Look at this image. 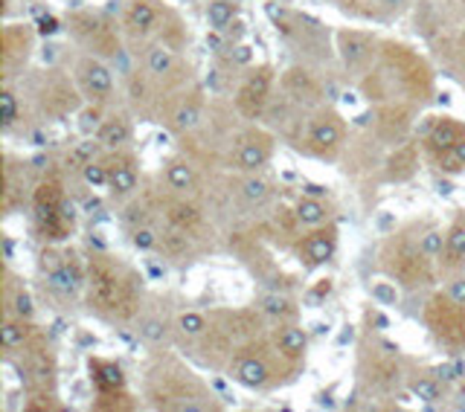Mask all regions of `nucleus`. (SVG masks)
<instances>
[{
  "label": "nucleus",
  "instance_id": "nucleus-1",
  "mask_svg": "<svg viewBox=\"0 0 465 412\" xmlns=\"http://www.w3.org/2000/svg\"><path fill=\"white\" fill-rule=\"evenodd\" d=\"M268 85H271V70H256L251 79L244 81V88L239 90V108L247 117H256L265 105V96H268Z\"/></svg>",
  "mask_w": 465,
  "mask_h": 412
},
{
  "label": "nucleus",
  "instance_id": "nucleus-2",
  "mask_svg": "<svg viewBox=\"0 0 465 412\" xmlns=\"http://www.w3.org/2000/svg\"><path fill=\"white\" fill-rule=\"evenodd\" d=\"M79 73H81V85H85V90L93 99H108L111 96L113 79H111L105 64H99L93 58H85V61H81V67H79Z\"/></svg>",
  "mask_w": 465,
  "mask_h": 412
},
{
  "label": "nucleus",
  "instance_id": "nucleus-3",
  "mask_svg": "<svg viewBox=\"0 0 465 412\" xmlns=\"http://www.w3.org/2000/svg\"><path fill=\"white\" fill-rule=\"evenodd\" d=\"M340 56L346 61V67H358V64L370 56V38L367 35H358V32H346V35H340Z\"/></svg>",
  "mask_w": 465,
  "mask_h": 412
},
{
  "label": "nucleus",
  "instance_id": "nucleus-4",
  "mask_svg": "<svg viewBox=\"0 0 465 412\" xmlns=\"http://www.w3.org/2000/svg\"><path fill=\"white\" fill-rule=\"evenodd\" d=\"M108 186H111L113 192H120V195L131 192V189L137 186V174H134V169H131L125 160H120V163H108Z\"/></svg>",
  "mask_w": 465,
  "mask_h": 412
},
{
  "label": "nucleus",
  "instance_id": "nucleus-5",
  "mask_svg": "<svg viewBox=\"0 0 465 412\" xmlns=\"http://www.w3.org/2000/svg\"><path fill=\"white\" fill-rule=\"evenodd\" d=\"M306 256H308V261H314V265L329 261L331 256H335V236L331 233H314L306 241Z\"/></svg>",
  "mask_w": 465,
  "mask_h": 412
},
{
  "label": "nucleus",
  "instance_id": "nucleus-6",
  "mask_svg": "<svg viewBox=\"0 0 465 412\" xmlns=\"http://www.w3.org/2000/svg\"><path fill=\"white\" fill-rule=\"evenodd\" d=\"M236 163H239V169H244V172H256V169H262L265 163H268V148H265L262 142H244L239 148Z\"/></svg>",
  "mask_w": 465,
  "mask_h": 412
},
{
  "label": "nucleus",
  "instance_id": "nucleus-7",
  "mask_svg": "<svg viewBox=\"0 0 465 412\" xmlns=\"http://www.w3.org/2000/svg\"><path fill=\"white\" fill-rule=\"evenodd\" d=\"M99 142L108 145V148H116V145H125L128 137H131V128L125 120H108L102 128H99Z\"/></svg>",
  "mask_w": 465,
  "mask_h": 412
},
{
  "label": "nucleus",
  "instance_id": "nucleus-8",
  "mask_svg": "<svg viewBox=\"0 0 465 412\" xmlns=\"http://www.w3.org/2000/svg\"><path fill=\"white\" fill-rule=\"evenodd\" d=\"M47 285L53 288L58 296H76V290H79V276H76L70 267H56V270H49Z\"/></svg>",
  "mask_w": 465,
  "mask_h": 412
},
{
  "label": "nucleus",
  "instance_id": "nucleus-9",
  "mask_svg": "<svg viewBox=\"0 0 465 412\" xmlns=\"http://www.w3.org/2000/svg\"><path fill=\"white\" fill-rule=\"evenodd\" d=\"M236 377L244 386L256 389V386L268 384V369H265L262 360H244V363H239V369H236Z\"/></svg>",
  "mask_w": 465,
  "mask_h": 412
},
{
  "label": "nucleus",
  "instance_id": "nucleus-10",
  "mask_svg": "<svg viewBox=\"0 0 465 412\" xmlns=\"http://www.w3.org/2000/svg\"><path fill=\"white\" fill-rule=\"evenodd\" d=\"M297 218H300L303 224H308V226H317L329 218V212H326L320 197H303V201L297 204Z\"/></svg>",
  "mask_w": 465,
  "mask_h": 412
},
{
  "label": "nucleus",
  "instance_id": "nucleus-11",
  "mask_svg": "<svg viewBox=\"0 0 465 412\" xmlns=\"http://www.w3.org/2000/svg\"><path fill=\"white\" fill-rule=\"evenodd\" d=\"M125 18H128V26L145 32V29H152L157 24V9L152 3H145V0H140V3H134V6L128 9Z\"/></svg>",
  "mask_w": 465,
  "mask_h": 412
},
{
  "label": "nucleus",
  "instance_id": "nucleus-12",
  "mask_svg": "<svg viewBox=\"0 0 465 412\" xmlns=\"http://www.w3.org/2000/svg\"><path fill=\"white\" fill-rule=\"evenodd\" d=\"M311 142L317 148H335L340 142V128L329 120H320L311 125Z\"/></svg>",
  "mask_w": 465,
  "mask_h": 412
},
{
  "label": "nucleus",
  "instance_id": "nucleus-13",
  "mask_svg": "<svg viewBox=\"0 0 465 412\" xmlns=\"http://www.w3.org/2000/svg\"><path fill=\"white\" fill-rule=\"evenodd\" d=\"M279 349L285 352L288 357H300L306 352V334L300 331V328H294V325H285L279 331Z\"/></svg>",
  "mask_w": 465,
  "mask_h": 412
},
{
  "label": "nucleus",
  "instance_id": "nucleus-14",
  "mask_svg": "<svg viewBox=\"0 0 465 412\" xmlns=\"http://www.w3.org/2000/svg\"><path fill=\"white\" fill-rule=\"evenodd\" d=\"M172 64H175V56H172L169 47L157 44V47L148 49V70H152L155 76H166L172 70Z\"/></svg>",
  "mask_w": 465,
  "mask_h": 412
},
{
  "label": "nucleus",
  "instance_id": "nucleus-15",
  "mask_svg": "<svg viewBox=\"0 0 465 412\" xmlns=\"http://www.w3.org/2000/svg\"><path fill=\"white\" fill-rule=\"evenodd\" d=\"M207 21L212 29H224L230 21H232V3L230 0H210V6H207Z\"/></svg>",
  "mask_w": 465,
  "mask_h": 412
},
{
  "label": "nucleus",
  "instance_id": "nucleus-16",
  "mask_svg": "<svg viewBox=\"0 0 465 412\" xmlns=\"http://www.w3.org/2000/svg\"><path fill=\"white\" fill-rule=\"evenodd\" d=\"M166 180H169V186L172 189H192V183H195V172H192V166H187V163H172L169 166V172H166Z\"/></svg>",
  "mask_w": 465,
  "mask_h": 412
},
{
  "label": "nucleus",
  "instance_id": "nucleus-17",
  "mask_svg": "<svg viewBox=\"0 0 465 412\" xmlns=\"http://www.w3.org/2000/svg\"><path fill=\"white\" fill-rule=\"evenodd\" d=\"M459 140H462V137H459V128L451 125V122H439V125L434 128V134H430V142H434L436 148H442V151L454 148Z\"/></svg>",
  "mask_w": 465,
  "mask_h": 412
},
{
  "label": "nucleus",
  "instance_id": "nucleus-18",
  "mask_svg": "<svg viewBox=\"0 0 465 412\" xmlns=\"http://www.w3.org/2000/svg\"><path fill=\"white\" fill-rule=\"evenodd\" d=\"M262 311H265V314H271V317H288L291 314V302L285 299V296H279V293H268V296H262Z\"/></svg>",
  "mask_w": 465,
  "mask_h": 412
},
{
  "label": "nucleus",
  "instance_id": "nucleus-19",
  "mask_svg": "<svg viewBox=\"0 0 465 412\" xmlns=\"http://www.w3.org/2000/svg\"><path fill=\"white\" fill-rule=\"evenodd\" d=\"M242 195L251 204H262L265 197H268V183L259 180V177H251V180H244V183H242Z\"/></svg>",
  "mask_w": 465,
  "mask_h": 412
},
{
  "label": "nucleus",
  "instance_id": "nucleus-20",
  "mask_svg": "<svg viewBox=\"0 0 465 412\" xmlns=\"http://www.w3.org/2000/svg\"><path fill=\"white\" fill-rule=\"evenodd\" d=\"M178 328L184 331L187 337H198L207 328V322H204V317L201 314H195V311H189V314H180V320H178Z\"/></svg>",
  "mask_w": 465,
  "mask_h": 412
},
{
  "label": "nucleus",
  "instance_id": "nucleus-21",
  "mask_svg": "<svg viewBox=\"0 0 465 412\" xmlns=\"http://www.w3.org/2000/svg\"><path fill=\"white\" fill-rule=\"evenodd\" d=\"M410 392L416 395V398H422L425 404H436L439 401V386L434 381H425V377H422V381H413Z\"/></svg>",
  "mask_w": 465,
  "mask_h": 412
},
{
  "label": "nucleus",
  "instance_id": "nucleus-22",
  "mask_svg": "<svg viewBox=\"0 0 465 412\" xmlns=\"http://www.w3.org/2000/svg\"><path fill=\"white\" fill-rule=\"evenodd\" d=\"M26 337V328L18 325V322H6L3 328H0V343L6 345V349H15V345H21Z\"/></svg>",
  "mask_w": 465,
  "mask_h": 412
},
{
  "label": "nucleus",
  "instance_id": "nucleus-23",
  "mask_svg": "<svg viewBox=\"0 0 465 412\" xmlns=\"http://www.w3.org/2000/svg\"><path fill=\"white\" fill-rule=\"evenodd\" d=\"M198 120H201V110H198L195 105H187V108H180V110L175 113V125H178L180 131L195 128V125H198Z\"/></svg>",
  "mask_w": 465,
  "mask_h": 412
},
{
  "label": "nucleus",
  "instance_id": "nucleus-24",
  "mask_svg": "<svg viewBox=\"0 0 465 412\" xmlns=\"http://www.w3.org/2000/svg\"><path fill=\"white\" fill-rule=\"evenodd\" d=\"M85 180L93 186V189H99V186H105L108 183V166H99V163H85Z\"/></svg>",
  "mask_w": 465,
  "mask_h": 412
},
{
  "label": "nucleus",
  "instance_id": "nucleus-25",
  "mask_svg": "<svg viewBox=\"0 0 465 412\" xmlns=\"http://www.w3.org/2000/svg\"><path fill=\"white\" fill-rule=\"evenodd\" d=\"M0 113H3V125L9 128L15 120H18V102H15V96L9 90L0 93Z\"/></svg>",
  "mask_w": 465,
  "mask_h": 412
},
{
  "label": "nucleus",
  "instance_id": "nucleus-26",
  "mask_svg": "<svg viewBox=\"0 0 465 412\" xmlns=\"http://www.w3.org/2000/svg\"><path fill=\"white\" fill-rule=\"evenodd\" d=\"M140 334L148 340V343H160L166 337V325L160 320H143L140 322Z\"/></svg>",
  "mask_w": 465,
  "mask_h": 412
},
{
  "label": "nucleus",
  "instance_id": "nucleus-27",
  "mask_svg": "<svg viewBox=\"0 0 465 412\" xmlns=\"http://www.w3.org/2000/svg\"><path fill=\"white\" fill-rule=\"evenodd\" d=\"M172 221L180 224V226H195L198 224V212L192 206H187V204H178V206H172Z\"/></svg>",
  "mask_w": 465,
  "mask_h": 412
},
{
  "label": "nucleus",
  "instance_id": "nucleus-28",
  "mask_svg": "<svg viewBox=\"0 0 465 412\" xmlns=\"http://www.w3.org/2000/svg\"><path fill=\"white\" fill-rule=\"evenodd\" d=\"M12 308H15V314H18L21 320H29L32 314H36V305H32L29 299V293H15V299H12Z\"/></svg>",
  "mask_w": 465,
  "mask_h": 412
},
{
  "label": "nucleus",
  "instance_id": "nucleus-29",
  "mask_svg": "<svg viewBox=\"0 0 465 412\" xmlns=\"http://www.w3.org/2000/svg\"><path fill=\"white\" fill-rule=\"evenodd\" d=\"M448 250L457 258H465V226H457L451 236H448Z\"/></svg>",
  "mask_w": 465,
  "mask_h": 412
},
{
  "label": "nucleus",
  "instance_id": "nucleus-30",
  "mask_svg": "<svg viewBox=\"0 0 465 412\" xmlns=\"http://www.w3.org/2000/svg\"><path fill=\"white\" fill-rule=\"evenodd\" d=\"M422 253L425 256H439L442 253V236L439 233H427L422 238Z\"/></svg>",
  "mask_w": 465,
  "mask_h": 412
},
{
  "label": "nucleus",
  "instance_id": "nucleus-31",
  "mask_svg": "<svg viewBox=\"0 0 465 412\" xmlns=\"http://www.w3.org/2000/svg\"><path fill=\"white\" fill-rule=\"evenodd\" d=\"M372 296H375V299H381V302H390V305L398 302V293H395L390 285H384V282H378V285L372 288Z\"/></svg>",
  "mask_w": 465,
  "mask_h": 412
},
{
  "label": "nucleus",
  "instance_id": "nucleus-32",
  "mask_svg": "<svg viewBox=\"0 0 465 412\" xmlns=\"http://www.w3.org/2000/svg\"><path fill=\"white\" fill-rule=\"evenodd\" d=\"M155 233H152V229H137V233H134V247H137V250H152V247H155Z\"/></svg>",
  "mask_w": 465,
  "mask_h": 412
},
{
  "label": "nucleus",
  "instance_id": "nucleus-33",
  "mask_svg": "<svg viewBox=\"0 0 465 412\" xmlns=\"http://www.w3.org/2000/svg\"><path fill=\"white\" fill-rule=\"evenodd\" d=\"M96 154V142H81L76 151H73V160H85V163H90V157Z\"/></svg>",
  "mask_w": 465,
  "mask_h": 412
},
{
  "label": "nucleus",
  "instance_id": "nucleus-34",
  "mask_svg": "<svg viewBox=\"0 0 465 412\" xmlns=\"http://www.w3.org/2000/svg\"><path fill=\"white\" fill-rule=\"evenodd\" d=\"M451 299L465 305V279H454L451 282Z\"/></svg>",
  "mask_w": 465,
  "mask_h": 412
},
{
  "label": "nucleus",
  "instance_id": "nucleus-35",
  "mask_svg": "<svg viewBox=\"0 0 465 412\" xmlns=\"http://www.w3.org/2000/svg\"><path fill=\"white\" fill-rule=\"evenodd\" d=\"M303 192H306V197H326V186H320V183H306Z\"/></svg>",
  "mask_w": 465,
  "mask_h": 412
},
{
  "label": "nucleus",
  "instance_id": "nucleus-36",
  "mask_svg": "<svg viewBox=\"0 0 465 412\" xmlns=\"http://www.w3.org/2000/svg\"><path fill=\"white\" fill-rule=\"evenodd\" d=\"M230 58L236 61V64H247V61H251V49H247V47H236V53H232Z\"/></svg>",
  "mask_w": 465,
  "mask_h": 412
},
{
  "label": "nucleus",
  "instance_id": "nucleus-37",
  "mask_svg": "<svg viewBox=\"0 0 465 412\" xmlns=\"http://www.w3.org/2000/svg\"><path fill=\"white\" fill-rule=\"evenodd\" d=\"M378 3H381V6H387V9H404V6L410 3V0H378Z\"/></svg>",
  "mask_w": 465,
  "mask_h": 412
},
{
  "label": "nucleus",
  "instance_id": "nucleus-38",
  "mask_svg": "<svg viewBox=\"0 0 465 412\" xmlns=\"http://www.w3.org/2000/svg\"><path fill=\"white\" fill-rule=\"evenodd\" d=\"M90 120H93V122L99 120V113H96V110H88L85 117H81V131H90Z\"/></svg>",
  "mask_w": 465,
  "mask_h": 412
},
{
  "label": "nucleus",
  "instance_id": "nucleus-39",
  "mask_svg": "<svg viewBox=\"0 0 465 412\" xmlns=\"http://www.w3.org/2000/svg\"><path fill=\"white\" fill-rule=\"evenodd\" d=\"M451 151H454V157H457L459 163H465V140H459V142L451 148Z\"/></svg>",
  "mask_w": 465,
  "mask_h": 412
},
{
  "label": "nucleus",
  "instance_id": "nucleus-40",
  "mask_svg": "<svg viewBox=\"0 0 465 412\" xmlns=\"http://www.w3.org/2000/svg\"><path fill=\"white\" fill-rule=\"evenodd\" d=\"M41 32H56V21H53V18L41 21Z\"/></svg>",
  "mask_w": 465,
  "mask_h": 412
},
{
  "label": "nucleus",
  "instance_id": "nucleus-41",
  "mask_svg": "<svg viewBox=\"0 0 465 412\" xmlns=\"http://www.w3.org/2000/svg\"><path fill=\"white\" fill-rule=\"evenodd\" d=\"M207 44H210L212 49H219V47H221V38H219V35H207Z\"/></svg>",
  "mask_w": 465,
  "mask_h": 412
}]
</instances>
